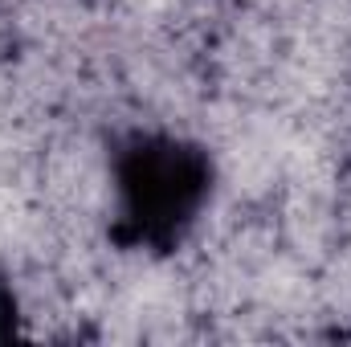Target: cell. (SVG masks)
<instances>
[{
  "label": "cell",
  "mask_w": 351,
  "mask_h": 347,
  "mask_svg": "<svg viewBox=\"0 0 351 347\" xmlns=\"http://www.w3.org/2000/svg\"><path fill=\"white\" fill-rule=\"evenodd\" d=\"M8 339H21V298H16L8 270L0 265V344Z\"/></svg>",
  "instance_id": "obj_2"
},
{
  "label": "cell",
  "mask_w": 351,
  "mask_h": 347,
  "mask_svg": "<svg viewBox=\"0 0 351 347\" xmlns=\"http://www.w3.org/2000/svg\"><path fill=\"white\" fill-rule=\"evenodd\" d=\"M110 246L143 258H172L192 237L217 192V160L204 143L131 127L110 143Z\"/></svg>",
  "instance_id": "obj_1"
}]
</instances>
